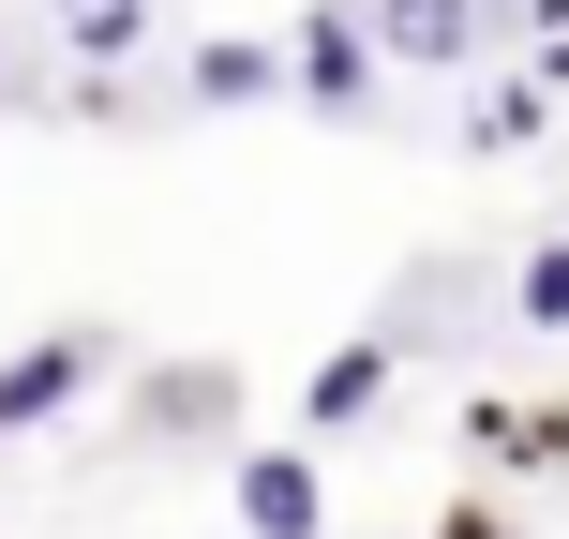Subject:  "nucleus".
Segmentation results:
<instances>
[{
	"mask_svg": "<svg viewBox=\"0 0 569 539\" xmlns=\"http://www.w3.org/2000/svg\"><path fill=\"white\" fill-rule=\"evenodd\" d=\"M180 90H196V106H284L300 76H284V46H256V30H210V46H196V76H180Z\"/></svg>",
	"mask_w": 569,
	"mask_h": 539,
	"instance_id": "423d86ee",
	"label": "nucleus"
},
{
	"mask_svg": "<svg viewBox=\"0 0 569 539\" xmlns=\"http://www.w3.org/2000/svg\"><path fill=\"white\" fill-rule=\"evenodd\" d=\"M240 539H315L330 525V480H315V450H240Z\"/></svg>",
	"mask_w": 569,
	"mask_h": 539,
	"instance_id": "f03ea898",
	"label": "nucleus"
},
{
	"mask_svg": "<svg viewBox=\"0 0 569 539\" xmlns=\"http://www.w3.org/2000/svg\"><path fill=\"white\" fill-rule=\"evenodd\" d=\"M435 539H510V525H495V510H450V525H435Z\"/></svg>",
	"mask_w": 569,
	"mask_h": 539,
	"instance_id": "f8f14e48",
	"label": "nucleus"
},
{
	"mask_svg": "<svg viewBox=\"0 0 569 539\" xmlns=\"http://www.w3.org/2000/svg\"><path fill=\"white\" fill-rule=\"evenodd\" d=\"M375 16V46L405 60V76H465V46L495 30V0H360Z\"/></svg>",
	"mask_w": 569,
	"mask_h": 539,
	"instance_id": "7ed1b4c3",
	"label": "nucleus"
},
{
	"mask_svg": "<svg viewBox=\"0 0 569 539\" xmlns=\"http://www.w3.org/2000/svg\"><path fill=\"white\" fill-rule=\"evenodd\" d=\"M375 405H390V345H345V360H315V375H300V420H315V435L375 420Z\"/></svg>",
	"mask_w": 569,
	"mask_h": 539,
	"instance_id": "0eeeda50",
	"label": "nucleus"
},
{
	"mask_svg": "<svg viewBox=\"0 0 569 539\" xmlns=\"http://www.w3.org/2000/svg\"><path fill=\"white\" fill-rule=\"evenodd\" d=\"M46 16H60V30H76V46H90V60H120V46H136V30H150V0H46Z\"/></svg>",
	"mask_w": 569,
	"mask_h": 539,
	"instance_id": "6e6552de",
	"label": "nucleus"
},
{
	"mask_svg": "<svg viewBox=\"0 0 569 539\" xmlns=\"http://www.w3.org/2000/svg\"><path fill=\"white\" fill-rule=\"evenodd\" d=\"M106 375V330H46L30 360H0V435H30V420H60V405Z\"/></svg>",
	"mask_w": 569,
	"mask_h": 539,
	"instance_id": "20e7f679",
	"label": "nucleus"
},
{
	"mask_svg": "<svg viewBox=\"0 0 569 539\" xmlns=\"http://www.w3.org/2000/svg\"><path fill=\"white\" fill-rule=\"evenodd\" d=\"M375 16H345V0H300V30H284V76H300V106L315 120H360L375 106Z\"/></svg>",
	"mask_w": 569,
	"mask_h": 539,
	"instance_id": "f257e3e1",
	"label": "nucleus"
},
{
	"mask_svg": "<svg viewBox=\"0 0 569 539\" xmlns=\"http://www.w3.org/2000/svg\"><path fill=\"white\" fill-rule=\"evenodd\" d=\"M555 106H569V76H540V60H525V76H495V90H480L465 150H480V166H510V150H540V136H555Z\"/></svg>",
	"mask_w": 569,
	"mask_h": 539,
	"instance_id": "39448f33",
	"label": "nucleus"
},
{
	"mask_svg": "<svg viewBox=\"0 0 569 539\" xmlns=\"http://www.w3.org/2000/svg\"><path fill=\"white\" fill-rule=\"evenodd\" d=\"M510 300H525V330H569V240H540V256H525Z\"/></svg>",
	"mask_w": 569,
	"mask_h": 539,
	"instance_id": "1a4fd4ad",
	"label": "nucleus"
},
{
	"mask_svg": "<svg viewBox=\"0 0 569 539\" xmlns=\"http://www.w3.org/2000/svg\"><path fill=\"white\" fill-rule=\"evenodd\" d=\"M240 375H150V420H226Z\"/></svg>",
	"mask_w": 569,
	"mask_h": 539,
	"instance_id": "9d476101",
	"label": "nucleus"
},
{
	"mask_svg": "<svg viewBox=\"0 0 569 539\" xmlns=\"http://www.w3.org/2000/svg\"><path fill=\"white\" fill-rule=\"evenodd\" d=\"M525 46H540V76H569V0H525Z\"/></svg>",
	"mask_w": 569,
	"mask_h": 539,
	"instance_id": "9b49d317",
	"label": "nucleus"
}]
</instances>
